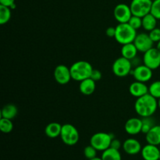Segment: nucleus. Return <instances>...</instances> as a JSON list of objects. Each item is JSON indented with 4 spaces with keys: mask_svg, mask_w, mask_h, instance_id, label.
<instances>
[{
    "mask_svg": "<svg viewBox=\"0 0 160 160\" xmlns=\"http://www.w3.org/2000/svg\"><path fill=\"white\" fill-rule=\"evenodd\" d=\"M158 109V99L149 93L138 98L134 102V110L141 117H152Z\"/></svg>",
    "mask_w": 160,
    "mask_h": 160,
    "instance_id": "1",
    "label": "nucleus"
},
{
    "mask_svg": "<svg viewBox=\"0 0 160 160\" xmlns=\"http://www.w3.org/2000/svg\"><path fill=\"white\" fill-rule=\"evenodd\" d=\"M70 69L72 79L81 82L83 80L90 78L94 68L88 61L79 60L72 64Z\"/></svg>",
    "mask_w": 160,
    "mask_h": 160,
    "instance_id": "2",
    "label": "nucleus"
},
{
    "mask_svg": "<svg viewBox=\"0 0 160 160\" xmlns=\"http://www.w3.org/2000/svg\"><path fill=\"white\" fill-rule=\"evenodd\" d=\"M137 30L133 28L128 23H119L116 27V35L114 38L122 45L134 42L137 36Z\"/></svg>",
    "mask_w": 160,
    "mask_h": 160,
    "instance_id": "3",
    "label": "nucleus"
},
{
    "mask_svg": "<svg viewBox=\"0 0 160 160\" xmlns=\"http://www.w3.org/2000/svg\"><path fill=\"white\" fill-rule=\"evenodd\" d=\"M114 138L113 134L106 132H98L94 134L90 139V145L97 151L103 152L110 148L111 142Z\"/></svg>",
    "mask_w": 160,
    "mask_h": 160,
    "instance_id": "4",
    "label": "nucleus"
},
{
    "mask_svg": "<svg viewBox=\"0 0 160 160\" xmlns=\"http://www.w3.org/2000/svg\"><path fill=\"white\" fill-rule=\"evenodd\" d=\"M60 138L65 145L73 146L78 142L80 135L78 129L73 124L65 123L62 126Z\"/></svg>",
    "mask_w": 160,
    "mask_h": 160,
    "instance_id": "5",
    "label": "nucleus"
},
{
    "mask_svg": "<svg viewBox=\"0 0 160 160\" xmlns=\"http://www.w3.org/2000/svg\"><path fill=\"white\" fill-rule=\"evenodd\" d=\"M133 70L131 61L126 58L119 57L113 62L112 66V70L114 74L119 78H124L131 74Z\"/></svg>",
    "mask_w": 160,
    "mask_h": 160,
    "instance_id": "6",
    "label": "nucleus"
},
{
    "mask_svg": "<svg viewBox=\"0 0 160 160\" xmlns=\"http://www.w3.org/2000/svg\"><path fill=\"white\" fill-rule=\"evenodd\" d=\"M152 5V0H132L130 4V7L133 15L142 18L145 15L150 13Z\"/></svg>",
    "mask_w": 160,
    "mask_h": 160,
    "instance_id": "7",
    "label": "nucleus"
},
{
    "mask_svg": "<svg viewBox=\"0 0 160 160\" xmlns=\"http://www.w3.org/2000/svg\"><path fill=\"white\" fill-rule=\"evenodd\" d=\"M143 64L152 70L160 67V51L156 48H152L144 53Z\"/></svg>",
    "mask_w": 160,
    "mask_h": 160,
    "instance_id": "8",
    "label": "nucleus"
},
{
    "mask_svg": "<svg viewBox=\"0 0 160 160\" xmlns=\"http://www.w3.org/2000/svg\"><path fill=\"white\" fill-rule=\"evenodd\" d=\"M132 15L130 6L124 3H120L114 8L113 16L119 23H128Z\"/></svg>",
    "mask_w": 160,
    "mask_h": 160,
    "instance_id": "9",
    "label": "nucleus"
},
{
    "mask_svg": "<svg viewBox=\"0 0 160 160\" xmlns=\"http://www.w3.org/2000/svg\"><path fill=\"white\" fill-rule=\"evenodd\" d=\"M153 70L145 66V64H141L138 67H134L131 74L134 77V80L141 82H148L152 79L153 75Z\"/></svg>",
    "mask_w": 160,
    "mask_h": 160,
    "instance_id": "10",
    "label": "nucleus"
},
{
    "mask_svg": "<svg viewBox=\"0 0 160 160\" xmlns=\"http://www.w3.org/2000/svg\"><path fill=\"white\" fill-rule=\"evenodd\" d=\"M55 81L59 84H67L71 81L72 76H71V72H70V67H67L66 65H58L57 67L55 68L54 73Z\"/></svg>",
    "mask_w": 160,
    "mask_h": 160,
    "instance_id": "11",
    "label": "nucleus"
},
{
    "mask_svg": "<svg viewBox=\"0 0 160 160\" xmlns=\"http://www.w3.org/2000/svg\"><path fill=\"white\" fill-rule=\"evenodd\" d=\"M134 44L138 52L145 53L150 48H153L154 42L150 38L149 34L147 33H139L137 34L134 41Z\"/></svg>",
    "mask_w": 160,
    "mask_h": 160,
    "instance_id": "12",
    "label": "nucleus"
},
{
    "mask_svg": "<svg viewBox=\"0 0 160 160\" xmlns=\"http://www.w3.org/2000/svg\"><path fill=\"white\" fill-rule=\"evenodd\" d=\"M142 120L138 117H131L125 123V131L130 135H137L142 133Z\"/></svg>",
    "mask_w": 160,
    "mask_h": 160,
    "instance_id": "13",
    "label": "nucleus"
},
{
    "mask_svg": "<svg viewBox=\"0 0 160 160\" xmlns=\"http://www.w3.org/2000/svg\"><path fill=\"white\" fill-rule=\"evenodd\" d=\"M123 149L127 154L131 155V156H134V155H137L138 153H140L142 152V147L141 145L140 142L138 141L135 138H128L127 140H125L123 143Z\"/></svg>",
    "mask_w": 160,
    "mask_h": 160,
    "instance_id": "14",
    "label": "nucleus"
},
{
    "mask_svg": "<svg viewBox=\"0 0 160 160\" xmlns=\"http://www.w3.org/2000/svg\"><path fill=\"white\" fill-rule=\"evenodd\" d=\"M141 154L144 160H159L160 158V149L157 145L147 144L142 148Z\"/></svg>",
    "mask_w": 160,
    "mask_h": 160,
    "instance_id": "15",
    "label": "nucleus"
},
{
    "mask_svg": "<svg viewBox=\"0 0 160 160\" xmlns=\"http://www.w3.org/2000/svg\"><path fill=\"white\" fill-rule=\"evenodd\" d=\"M129 92L132 96L140 98L148 93V86L145 82L135 81L130 84Z\"/></svg>",
    "mask_w": 160,
    "mask_h": 160,
    "instance_id": "16",
    "label": "nucleus"
},
{
    "mask_svg": "<svg viewBox=\"0 0 160 160\" xmlns=\"http://www.w3.org/2000/svg\"><path fill=\"white\" fill-rule=\"evenodd\" d=\"M96 81L92 80V78H89L85 80H83L80 82L79 84V90L81 94L84 95H91L95 92V88H96Z\"/></svg>",
    "mask_w": 160,
    "mask_h": 160,
    "instance_id": "17",
    "label": "nucleus"
},
{
    "mask_svg": "<svg viewBox=\"0 0 160 160\" xmlns=\"http://www.w3.org/2000/svg\"><path fill=\"white\" fill-rule=\"evenodd\" d=\"M145 139L148 144L154 145H160V125H155L146 134Z\"/></svg>",
    "mask_w": 160,
    "mask_h": 160,
    "instance_id": "18",
    "label": "nucleus"
},
{
    "mask_svg": "<svg viewBox=\"0 0 160 160\" xmlns=\"http://www.w3.org/2000/svg\"><path fill=\"white\" fill-rule=\"evenodd\" d=\"M62 126L60 123L52 122L48 123L45 129V133L47 137L50 138H56L60 137L61 131H62Z\"/></svg>",
    "mask_w": 160,
    "mask_h": 160,
    "instance_id": "19",
    "label": "nucleus"
},
{
    "mask_svg": "<svg viewBox=\"0 0 160 160\" xmlns=\"http://www.w3.org/2000/svg\"><path fill=\"white\" fill-rule=\"evenodd\" d=\"M138 52V50L136 48L134 42L125 44V45H122L121 56L129 59V60H131L137 56Z\"/></svg>",
    "mask_w": 160,
    "mask_h": 160,
    "instance_id": "20",
    "label": "nucleus"
},
{
    "mask_svg": "<svg viewBox=\"0 0 160 160\" xmlns=\"http://www.w3.org/2000/svg\"><path fill=\"white\" fill-rule=\"evenodd\" d=\"M18 113V109L14 104H7L1 110V118L13 120Z\"/></svg>",
    "mask_w": 160,
    "mask_h": 160,
    "instance_id": "21",
    "label": "nucleus"
},
{
    "mask_svg": "<svg viewBox=\"0 0 160 160\" xmlns=\"http://www.w3.org/2000/svg\"><path fill=\"white\" fill-rule=\"evenodd\" d=\"M158 20L150 12L142 17V28L146 31H151L152 30L157 28Z\"/></svg>",
    "mask_w": 160,
    "mask_h": 160,
    "instance_id": "22",
    "label": "nucleus"
},
{
    "mask_svg": "<svg viewBox=\"0 0 160 160\" xmlns=\"http://www.w3.org/2000/svg\"><path fill=\"white\" fill-rule=\"evenodd\" d=\"M101 158L102 160H122L120 151L112 148H109L103 151Z\"/></svg>",
    "mask_w": 160,
    "mask_h": 160,
    "instance_id": "23",
    "label": "nucleus"
},
{
    "mask_svg": "<svg viewBox=\"0 0 160 160\" xmlns=\"http://www.w3.org/2000/svg\"><path fill=\"white\" fill-rule=\"evenodd\" d=\"M11 18V9L8 6L0 5V24H6Z\"/></svg>",
    "mask_w": 160,
    "mask_h": 160,
    "instance_id": "24",
    "label": "nucleus"
},
{
    "mask_svg": "<svg viewBox=\"0 0 160 160\" xmlns=\"http://www.w3.org/2000/svg\"><path fill=\"white\" fill-rule=\"evenodd\" d=\"M0 130L2 133L9 134L13 130V123L12 120L6 118L0 119Z\"/></svg>",
    "mask_w": 160,
    "mask_h": 160,
    "instance_id": "25",
    "label": "nucleus"
},
{
    "mask_svg": "<svg viewBox=\"0 0 160 160\" xmlns=\"http://www.w3.org/2000/svg\"><path fill=\"white\" fill-rule=\"evenodd\" d=\"M142 133L146 134L153 127L155 126V122L152 117H142Z\"/></svg>",
    "mask_w": 160,
    "mask_h": 160,
    "instance_id": "26",
    "label": "nucleus"
},
{
    "mask_svg": "<svg viewBox=\"0 0 160 160\" xmlns=\"http://www.w3.org/2000/svg\"><path fill=\"white\" fill-rule=\"evenodd\" d=\"M148 93L156 98H160V81H153L148 86Z\"/></svg>",
    "mask_w": 160,
    "mask_h": 160,
    "instance_id": "27",
    "label": "nucleus"
},
{
    "mask_svg": "<svg viewBox=\"0 0 160 160\" xmlns=\"http://www.w3.org/2000/svg\"><path fill=\"white\" fill-rule=\"evenodd\" d=\"M84 155L87 159L90 160L97 157V150L92 145H88L84 149Z\"/></svg>",
    "mask_w": 160,
    "mask_h": 160,
    "instance_id": "28",
    "label": "nucleus"
},
{
    "mask_svg": "<svg viewBox=\"0 0 160 160\" xmlns=\"http://www.w3.org/2000/svg\"><path fill=\"white\" fill-rule=\"evenodd\" d=\"M128 23L135 30H138L142 28V18L138 17V16L132 15V17L128 21Z\"/></svg>",
    "mask_w": 160,
    "mask_h": 160,
    "instance_id": "29",
    "label": "nucleus"
},
{
    "mask_svg": "<svg viewBox=\"0 0 160 160\" xmlns=\"http://www.w3.org/2000/svg\"><path fill=\"white\" fill-rule=\"evenodd\" d=\"M151 12L158 20H160V0L152 1Z\"/></svg>",
    "mask_w": 160,
    "mask_h": 160,
    "instance_id": "30",
    "label": "nucleus"
},
{
    "mask_svg": "<svg viewBox=\"0 0 160 160\" xmlns=\"http://www.w3.org/2000/svg\"><path fill=\"white\" fill-rule=\"evenodd\" d=\"M150 38L154 43H157L160 41V28H156L148 33Z\"/></svg>",
    "mask_w": 160,
    "mask_h": 160,
    "instance_id": "31",
    "label": "nucleus"
},
{
    "mask_svg": "<svg viewBox=\"0 0 160 160\" xmlns=\"http://www.w3.org/2000/svg\"><path fill=\"white\" fill-rule=\"evenodd\" d=\"M102 72L100 70H96V69H93L90 78L95 81H98L102 79Z\"/></svg>",
    "mask_w": 160,
    "mask_h": 160,
    "instance_id": "32",
    "label": "nucleus"
},
{
    "mask_svg": "<svg viewBox=\"0 0 160 160\" xmlns=\"http://www.w3.org/2000/svg\"><path fill=\"white\" fill-rule=\"evenodd\" d=\"M123 147V144H121L120 140L118 139H116L113 138L111 142V145H110V148H114V149H117V150H120V148Z\"/></svg>",
    "mask_w": 160,
    "mask_h": 160,
    "instance_id": "33",
    "label": "nucleus"
},
{
    "mask_svg": "<svg viewBox=\"0 0 160 160\" xmlns=\"http://www.w3.org/2000/svg\"><path fill=\"white\" fill-rule=\"evenodd\" d=\"M106 35L109 38H115L116 35V27H109L106 31Z\"/></svg>",
    "mask_w": 160,
    "mask_h": 160,
    "instance_id": "34",
    "label": "nucleus"
},
{
    "mask_svg": "<svg viewBox=\"0 0 160 160\" xmlns=\"http://www.w3.org/2000/svg\"><path fill=\"white\" fill-rule=\"evenodd\" d=\"M14 4H15V0H0V5L8 7H11Z\"/></svg>",
    "mask_w": 160,
    "mask_h": 160,
    "instance_id": "35",
    "label": "nucleus"
},
{
    "mask_svg": "<svg viewBox=\"0 0 160 160\" xmlns=\"http://www.w3.org/2000/svg\"><path fill=\"white\" fill-rule=\"evenodd\" d=\"M156 48H157L158 50H159V51H160V41L159 42H158L157 43H156Z\"/></svg>",
    "mask_w": 160,
    "mask_h": 160,
    "instance_id": "36",
    "label": "nucleus"
},
{
    "mask_svg": "<svg viewBox=\"0 0 160 160\" xmlns=\"http://www.w3.org/2000/svg\"><path fill=\"white\" fill-rule=\"evenodd\" d=\"M90 160H102V158L95 157V158H94V159H90Z\"/></svg>",
    "mask_w": 160,
    "mask_h": 160,
    "instance_id": "37",
    "label": "nucleus"
},
{
    "mask_svg": "<svg viewBox=\"0 0 160 160\" xmlns=\"http://www.w3.org/2000/svg\"><path fill=\"white\" fill-rule=\"evenodd\" d=\"M158 106H159V109H160V98L158 99Z\"/></svg>",
    "mask_w": 160,
    "mask_h": 160,
    "instance_id": "38",
    "label": "nucleus"
},
{
    "mask_svg": "<svg viewBox=\"0 0 160 160\" xmlns=\"http://www.w3.org/2000/svg\"><path fill=\"white\" fill-rule=\"evenodd\" d=\"M152 1H155V0H152Z\"/></svg>",
    "mask_w": 160,
    "mask_h": 160,
    "instance_id": "39",
    "label": "nucleus"
},
{
    "mask_svg": "<svg viewBox=\"0 0 160 160\" xmlns=\"http://www.w3.org/2000/svg\"><path fill=\"white\" fill-rule=\"evenodd\" d=\"M159 160H160V159H159Z\"/></svg>",
    "mask_w": 160,
    "mask_h": 160,
    "instance_id": "40",
    "label": "nucleus"
}]
</instances>
